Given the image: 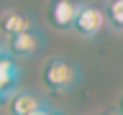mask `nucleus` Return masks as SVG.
Segmentation results:
<instances>
[{"instance_id":"obj_12","label":"nucleus","mask_w":123,"mask_h":115,"mask_svg":"<svg viewBox=\"0 0 123 115\" xmlns=\"http://www.w3.org/2000/svg\"><path fill=\"white\" fill-rule=\"evenodd\" d=\"M118 110H121V113H123V100H121V107H118Z\"/></svg>"},{"instance_id":"obj_9","label":"nucleus","mask_w":123,"mask_h":115,"mask_svg":"<svg viewBox=\"0 0 123 115\" xmlns=\"http://www.w3.org/2000/svg\"><path fill=\"white\" fill-rule=\"evenodd\" d=\"M8 56H10V54H8V49H5L3 44H0V64H3V61L8 59Z\"/></svg>"},{"instance_id":"obj_5","label":"nucleus","mask_w":123,"mask_h":115,"mask_svg":"<svg viewBox=\"0 0 123 115\" xmlns=\"http://www.w3.org/2000/svg\"><path fill=\"white\" fill-rule=\"evenodd\" d=\"M46 107L49 105L31 90H18L13 95V100L8 102L10 115H33V113H38V110H46Z\"/></svg>"},{"instance_id":"obj_8","label":"nucleus","mask_w":123,"mask_h":115,"mask_svg":"<svg viewBox=\"0 0 123 115\" xmlns=\"http://www.w3.org/2000/svg\"><path fill=\"white\" fill-rule=\"evenodd\" d=\"M105 21L115 31H123V0H110L105 8Z\"/></svg>"},{"instance_id":"obj_11","label":"nucleus","mask_w":123,"mask_h":115,"mask_svg":"<svg viewBox=\"0 0 123 115\" xmlns=\"http://www.w3.org/2000/svg\"><path fill=\"white\" fill-rule=\"evenodd\" d=\"M108 115H123V113H121V110H113V113H108Z\"/></svg>"},{"instance_id":"obj_3","label":"nucleus","mask_w":123,"mask_h":115,"mask_svg":"<svg viewBox=\"0 0 123 115\" xmlns=\"http://www.w3.org/2000/svg\"><path fill=\"white\" fill-rule=\"evenodd\" d=\"M18 84H21V67L15 64L13 56H8L0 64V105H8L13 100V95L18 92Z\"/></svg>"},{"instance_id":"obj_1","label":"nucleus","mask_w":123,"mask_h":115,"mask_svg":"<svg viewBox=\"0 0 123 115\" xmlns=\"http://www.w3.org/2000/svg\"><path fill=\"white\" fill-rule=\"evenodd\" d=\"M41 82L49 92H67L74 90L80 84V67L72 64L69 59H62V56H51V59L44 64V72H41Z\"/></svg>"},{"instance_id":"obj_7","label":"nucleus","mask_w":123,"mask_h":115,"mask_svg":"<svg viewBox=\"0 0 123 115\" xmlns=\"http://www.w3.org/2000/svg\"><path fill=\"white\" fill-rule=\"evenodd\" d=\"M0 31H3L8 38H10V36L28 33V31H36V28H33V21H31L28 15L15 13V10H8V13L0 15Z\"/></svg>"},{"instance_id":"obj_10","label":"nucleus","mask_w":123,"mask_h":115,"mask_svg":"<svg viewBox=\"0 0 123 115\" xmlns=\"http://www.w3.org/2000/svg\"><path fill=\"white\" fill-rule=\"evenodd\" d=\"M33 115H62V113H54L51 107H46V110H38V113H33Z\"/></svg>"},{"instance_id":"obj_4","label":"nucleus","mask_w":123,"mask_h":115,"mask_svg":"<svg viewBox=\"0 0 123 115\" xmlns=\"http://www.w3.org/2000/svg\"><path fill=\"white\" fill-rule=\"evenodd\" d=\"M77 10H80V5L74 0H51L49 3V23L59 31H67L74 26Z\"/></svg>"},{"instance_id":"obj_6","label":"nucleus","mask_w":123,"mask_h":115,"mask_svg":"<svg viewBox=\"0 0 123 115\" xmlns=\"http://www.w3.org/2000/svg\"><path fill=\"white\" fill-rule=\"evenodd\" d=\"M41 46H44L41 33H38V31H28V33L10 36L5 49H8V54H10V56H33Z\"/></svg>"},{"instance_id":"obj_2","label":"nucleus","mask_w":123,"mask_h":115,"mask_svg":"<svg viewBox=\"0 0 123 115\" xmlns=\"http://www.w3.org/2000/svg\"><path fill=\"white\" fill-rule=\"evenodd\" d=\"M103 26H105V10H100L98 5H80V10H77V18H74V26H72V31L74 33H80L82 38H95L103 31Z\"/></svg>"}]
</instances>
